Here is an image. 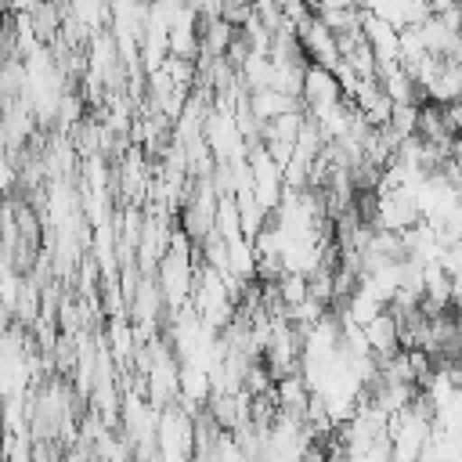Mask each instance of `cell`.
I'll return each mask as SVG.
<instances>
[{
  "label": "cell",
  "instance_id": "obj_6",
  "mask_svg": "<svg viewBox=\"0 0 462 462\" xmlns=\"http://www.w3.org/2000/svg\"><path fill=\"white\" fill-rule=\"evenodd\" d=\"M361 32H365V40L372 43L379 65H383V61H401V29H397L390 18H383V14H375V11H365Z\"/></svg>",
  "mask_w": 462,
  "mask_h": 462
},
{
  "label": "cell",
  "instance_id": "obj_10",
  "mask_svg": "<svg viewBox=\"0 0 462 462\" xmlns=\"http://www.w3.org/2000/svg\"><path fill=\"white\" fill-rule=\"evenodd\" d=\"M213 231H220L224 238L242 235V209L235 195H220L217 199V217H213Z\"/></svg>",
  "mask_w": 462,
  "mask_h": 462
},
{
  "label": "cell",
  "instance_id": "obj_8",
  "mask_svg": "<svg viewBox=\"0 0 462 462\" xmlns=\"http://www.w3.org/2000/svg\"><path fill=\"white\" fill-rule=\"evenodd\" d=\"M245 97H249V108H253V116H256L260 123H271V119H278L282 112H292V108L303 105L300 97H292V94H285V90H274V87L249 90Z\"/></svg>",
  "mask_w": 462,
  "mask_h": 462
},
{
  "label": "cell",
  "instance_id": "obj_9",
  "mask_svg": "<svg viewBox=\"0 0 462 462\" xmlns=\"http://www.w3.org/2000/svg\"><path fill=\"white\" fill-rule=\"evenodd\" d=\"M426 97L433 105H451V101L462 97V65L455 58H444V65L437 69V76L426 87Z\"/></svg>",
  "mask_w": 462,
  "mask_h": 462
},
{
  "label": "cell",
  "instance_id": "obj_5",
  "mask_svg": "<svg viewBox=\"0 0 462 462\" xmlns=\"http://www.w3.org/2000/svg\"><path fill=\"white\" fill-rule=\"evenodd\" d=\"M296 32H300V43H303V51H307L310 61H318V65H325V69H336V65L343 61V54H339V47H336V32H332L318 14H310L303 25H296Z\"/></svg>",
  "mask_w": 462,
  "mask_h": 462
},
{
  "label": "cell",
  "instance_id": "obj_7",
  "mask_svg": "<svg viewBox=\"0 0 462 462\" xmlns=\"http://www.w3.org/2000/svg\"><path fill=\"white\" fill-rule=\"evenodd\" d=\"M365 328V339H368V346H372V354L375 357H390L393 350H401V321H397V314L386 307V310H379L368 325H361Z\"/></svg>",
  "mask_w": 462,
  "mask_h": 462
},
{
  "label": "cell",
  "instance_id": "obj_2",
  "mask_svg": "<svg viewBox=\"0 0 462 462\" xmlns=\"http://www.w3.org/2000/svg\"><path fill=\"white\" fill-rule=\"evenodd\" d=\"M155 444H159V458H191L195 455V415L173 401L159 408V426H155Z\"/></svg>",
  "mask_w": 462,
  "mask_h": 462
},
{
  "label": "cell",
  "instance_id": "obj_3",
  "mask_svg": "<svg viewBox=\"0 0 462 462\" xmlns=\"http://www.w3.org/2000/svg\"><path fill=\"white\" fill-rule=\"evenodd\" d=\"M422 220V209L415 202L411 188H397V191H379L375 199V227L379 231H408Z\"/></svg>",
  "mask_w": 462,
  "mask_h": 462
},
{
  "label": "cell",
  "instance_id": "obj_1",
  "mask_svg": "<svg viewBox=\"0 0 462 462\" xmlns=\"http://www.w3.org/2000/svg\"><path fill=\"white\" fill-rule=\"evenodd\" d=\"M155 282H159V289L166 296L170 314L180 310L191 300V289H195V242L180 227H173V238H170L166 253L155 263Z\"/></svg>",
  "mask_w": 462,
  "mask_h": 462
},
{
  "label": "cell",
  "instance_id": "obj_11",
  "mask_svg": "<svg viewBox=\"0 0 462 462\" xmlns=\"http://www.w3.org/2000/svg\"><path fill=\"white\" fill-rule=\"evenodd\" d=\"M224 4H253V0H224Z\"/></svg>",
  "mask_w": 462,
  "mask_h": 462
},
{
  "label": "cell",
  "instance_id": "obj_4",
  "mask_svg": "<svg viewBox=\"0 0 462 462\" xmlns=\"http://www.w3.org/2000/svg\"><path fill=\"white\" fill-rule=\"evenodd\" d=\"M300 101L307 105V112H321V108H328V105L343 101V87H339L336 72H332V69H325V65H318V61H307Z\"/></svg>",
  "mask_w": 462,
  "mask_h": 462
}]
</instances>
